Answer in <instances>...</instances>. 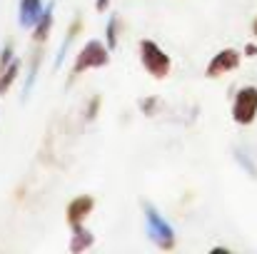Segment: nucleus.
Listing matches in <instances>:
<instances>
[{"label": "nucleus", "mask_w": 257, "mask_h": 254, "mask_svg": "<svg viewBox=\"0 0 257 254\" xmlns=\"http://www.w3.org/2000/svg\"><path fill=\"white\" fill-rule=\"evenodd\" d=\"M92 207H95V199L92 197H87V194L75 197L68 204V222H70V227H80L85 222V217L92 212Z\"/></svg>", "instance_id": "nucleus-6"}, {"label": "nucleus", "mask_w": 257, "mask_h": 254, "mask_svg": "<svg viewBox=\"0 0 257 254\" xmlns=\"http://www.w3.org/2000/svg\"><path fill=\"white\" fill-rule=\"evenodd\" d=\"M38 65H40V53H35V58H33L30 75H28V83H25V97H28V92L33 90V83H35V78H38Z\"/></svg>", "instance_id": "nucleus-13"}, {"label": "nucleus", "mask_w": 257, "mask_h": 254, "mask_svg": "<svg viewBox=\"0 0 257 254\" xmlns=\"http://www.w3.org/2000/svg\"><path fill=\"white\" fill-rule=\"evenodd\" d=\"M257 115V87H242L232 105V117L237 125H250Z\"/></svg>", "instance_id": "nucleus-4"}, {"label": "nucleus", "mask_w": 257, "mask_h": 254, "mask_svg": "<svg viewBox=\"0 0 257 254\" xmlns=\"http://www.w3.org/2000/svg\"><path fill=\"white\" fill-rule=\"evenodd\" d=\"M140 63L158 80L170 75V55H165V50H160V45L153 40H140Z\"/></svg>", "instance_id": "nucleus-1"}, {"label": "nucleus", "mask_w": 257, "mask_h": 254, "mask_svg": "<svg viewBox=\"0 0 257 254\" xmlns=\"http://www.w3.org/2000/svg\"><path fill=\"white\" fill-rule=\"evenodd\" d=\"M43 18V0H20V25L23 28H35L38 20Z\"/></svg>", "instance_id": "nucleus-7"}, {"label": "nucleus", "mask_w": 257, "mask_h": 254, "mask_svg": "<svg viewBox=\"0 0 257 254\" xmlns=\"http://www.w3.org/2000/svg\"><path fill=\"white\" fill-rule=\"evenodd\" d=\"M145 219H148V234L160 249H172L175 247V232L172 227L160 217V212L153 204H145Z\"/></svg>", "instance_id": "nucleus-3"}, {"label": "nucleus", "mask_w": 257, "mask_h": 254, "mask_svg": "<svg viewBox=\"0 0 257 254\" xmlns=\"http://www.w3.org/2000/svg\"><path fill=\"white\" fill-rule=\"evenodd\" d=\"M252 33L257 35V18H255V23H252Z\"/></svg>", "instance_id": "nucleus-15"}, {"label": "nucleus", "mask_w": 257, "mask_h": 254, "mask_svg": "<svg viewBox=\"0 0 257 254\" xmlns=\"http://www.w3.org/2000/svg\"><path fill=\"white\" fill-rule=\"evenodd\" d=\"M18 73H20V60H10V65L0 75V95L10 90V85L15 83V78H18Z\"/></svg>", "instance_id": "nucleus-10"}, {"label": "nucleus", "mask_w": 257, "mask_h": 254, "mask_svg": "<svg viewBox=\"0 0 257 254\" xmlns=\"http://www.w3.org/2000/svg\"><path fill=\"white\" fill-rule=\"evenodd\" d=\"M92 234L87 232L85 227L80 224V227H73V242H70V252H83L87 247H92Z\"/></svg>", "instance_id": "nucleus-9"}, {"label": "nucleus", "mask_w": 257, "mask_h": 254, "mask_svg": "<svg viewBox=\"0 0 257 254\" xmlns=\"http://www.w3.org/2000/svg\"><path fill=\"white\" fill-rule=\"evenodd\" d=\"M107 5H110V0H95V10H97V13H105Z\"/></svg>", "instance_id": "nucleus-14"}, {"label": "nucleus", "mask_w": 257, "mask_h": 254, "mask_svg": "<svg viewBox=\"0 0 257 254\" xmlns=\"http://www.w3.org/2000/svg\"><path fill=\"white\" fill-rule=\"evenodd\" d=\"M53 8H55V3H48L45 5V10H43V18L38 20V25H35V33H33V40L40 45V43H45L48 40V35H50V25H53Z\"/></svg>", "instance_id": "nucleus-8"}, {"label": "nucleus", "mask_w": 257, "mask_h": 254, "mask_svg": "<svg viewBox=\"0 0 257 254\" xmlns=\"http://www.w3.org/2000/svg\"><path fill=\"white\" fill-rule=\"evenodd\" d=\"M78 30H80V18H75V23H73V28H70V33H68V38L63 40V45H60V53H58V58H55V70L63 65V58H65V50L70 48V43L75 40V35H78Z\"/></svg>", "instance_id": "nucleus-12"}, {"label": "nucleus", "mask_w": 257, "mask_h": 254, "mask_svg": "<svg viewBox=\"0 0 257 254\" xmlns=\"http://www.w3.org/2000/svg\"><path fill=\"white\" fill-rule=\"evenodd\" d=\"M117 25H120V18H117V15H110L107 28H105V45H107L110 50L117 48Z\"/></svg>", "instance_id": "nucleus-11"}, {"label": "nucleus", "mask_w": 257, "mask_h": 254, "mask_svg": "<svg viewBox=\"0 0 257 254\" xmlns=\"http://www.w3.org/2000/svg\"><path fill=\"white\" fill-rule=\"evenodd\" d=\"M110 63V48L102 45L100 40H90L85 48L78 53L75 58V65H73V75L70 78H78L83 75V70H90V68H102Z\"/></svg>", "instance_id": "nucleus-2"}, {"label": "nucleus", "mask_w": 257, "mask_h": 254, "mask_svg": "<svg viewBox=\"0 0 257 254\" xmlns=\"http://www.w3.org/2000/svg\"><path fill=\"white\" fill-rule=\"evenodd\" d=\"M237 65H240V53H237L235 48H225V50H220V53L210 60V65H207V78H220V75L235 70Z\"/></svg>", "instance_id": "nucleus-5"}]
</instances>
